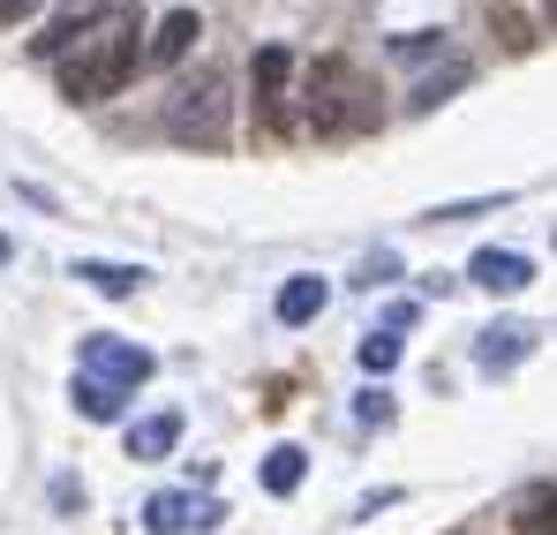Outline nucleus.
<instances>
[{"label": "nucleus", "instance_id": "1", "mask_svg": "<svg viewBox=\"0 0 557 535\" xmlns=\"http://www.w3.org/2000/svg\"><path fill=\"white\" fill-rule=\"evenodd\" d=\"M136 61H144V31H136V15H128V8H113L91 38H76V46L61 53V90H69L76 106L113 98V90L136 76Z\"/></svg>", "mask_w": 557, "mask_h": 535}, {"label": "nucleus", "instance_id": "2", "mask_svg": "<svg viewBox=\"0 0 557 535\" xmlns=\"http://www.w3.org/2000/svg\"><path fill=\"white\" fill-rule=\"evenodd\" d=\"M301 121L317 136H370L376 121H384V106H376V84L347 53H324L309 69V90H301Z\"/></svg>", "mask_w": 557, "mask_h": 535}, {"label": "nucleus", "instance_id": "3", "mask_svg": "<svg viewBox=\"0 0 557 535\" xmlns=\"http://www.w3.org/2000/svg\"><path fill=\"white\" fill-rule=\"evenodd\" d=\"M226 129H234V90L219 69H196L174 98H166V136L188 151H226Z\"/></svg>", "mask_w": 557, "mask_h": 535}, {"label": "nucleus", "instance_id": "4", "mask_svg": "<svg viewBox=\"0 0 557 535\" xmlns=\"http://www.w3.org/2000/svg\"><path fill=\"white\" fill-rule=\"evenodd\" d=\"M151 369H159V362L144 355V348H128V340H113V332H91V340H84V377L113 385V392H136Z\"/></svg>", "mask_w": 557, "mask_h": 535}, {"label": "nucleus", "instance_id": "5", "mask_svg": "<svg viewBox=\"0 0 557 535\" xmlns=\"http://www.w3.org/2000/svg\"><path fill=\"white\" fill-rule=\"evenodd\" d=\"M249 84H257V113H264V129L286 136L294 129V106H286V84H294V53L286 46H257V61H249Z\"/></svg>", "mask_w": 557, "mask_h": 535}, {"label": "nucleus", "instance_id": "6", "mask_svg": "<svg viewBox=\"0 0 557 535\" xmlns=\"http://www.w3.org/2000/svg\"><path fill=\"white\" fill-rule=\"evenodd\" d=\"M219 498H196V490H159L151 506H144V521H151V535H203V528H219Z\"/></svg>", "mask_w": 557, "mask_h": 535}, {"label": "nucleus", "instance_id": "7", "mask_svg": "<svg viewBox=\"0 0 557 535\" xmlns=\"http://www.w3.org/2000/svg\"><path fill=\"white\" fill-rule=\"evenodd\" d=\"M106 15H113L106 0H69V8H61V15H53V23H46V31L30 38V53H38V61H61V53H69L76 38H91Z\"/></svg>", "mask_w": 557, "mask_h": 535}, {"label": "nucleus", "instance_id": "8", "mask_svg": "<svg viewBox=\"0 0 557 535\" xmlns=\"http://www.w3.org/2000/svg\"><path fill=\"white\" fill-rule=\"evenodd\" d=\"M528 355H535V325H520V317H497V325H482V340H474V362H482L490 377L520 369Z\"/></svg>", "mask_w": 557, "mask_h": 535}, {"label": "nucleus", "instance_id": "9", "mask_svg": "<svg viewBox=\"0 0 557 535\" xmlns=\"http://www.w3.org/2000/svg\"><path fill=\"white\" fill-rule=\"evenodd\" d=\"M467 279H474V287H490V294H520V287H535V265H528L520 250H474Z\"/></svg>", "mask_w": 557, "mask_h": 535}, {"label": "nucleus", "instance_id": "10", "mask_svg": "<svg viewBox=\"0 0 557 535\" xmlns=\"http://www.w3.org/2000/svg\"><path fill=\"white\" fill-rule=\"evenodd\" d=\"M196 31H203V15H196V8H174V15L144 38V61H151V69H174L188 46H196Z\"/></svg>", "mask_w": 557, "mask_h": 535}, {"label": "nucleus", "instance_id": "11", "mask_svg": "<svg viewBox=\"0 0 557 535\" xmlns=\"http://www.w3.org/2000/svg\"><path fill=\"white\" fill-rule=\"evenodd\" d=\"M174 446H182V415H174V408H159V415L128 423V460H166Z\"/></svg>", "mask_w": 557, "mask_h": 535}, {"label": "nucleus", "instance_id": "12", "mask_svg": "<svg viewBox=\"0 0 557 535\" xmlns=\"http://www.w3.org/2000/svg\"><path fill=\"white\" fill-rule=\"evenodd\" d=\"M69 392H76V415H84V423H121V415H128V392H113V385H98V377H76Z\"/></svg>", "mask_w": 557, "mask_h": 535}, {"label": "nucleus", "instance_id": "13", "mask_svg": "<svg viewBox=\"0 0 557 535\" xmlns=\"http://www.w3.org/2000/svg\"><path fill=\"white\" fill-rule=\"evenodd\" d=\"M317 309H324V279L317 271H301V279L278 287V325H309Z\"/></svg>", "mask_w": 557, "mask_h": 535}, {"label": "nucleus", "instance_id": "14", "mask_svg": "<svg viewBox=\"0 0 557 535\" xmlns=\"http://www.w3.org/2000/svg\"><path fill=\"white\" fill-rule=\"evenodd\" d=\"M301 475H309V452H301V446H278L272 460H264V490H272V498H294Z\"/></svg>", "mask_w": 557, "mask_h": 535}, {"label": "nucleus", "instance_id": "15", "mask_svg": "<svg viewBox=\"0 0 557 535\" xmlns=\"http://www.w3.org/2000/svg\"><path fill=\"white\" fill-rule=\"evenodd\" d=\"M76 279H84V287H98V294H136V287H144V271L136 265H76Z\"/></svg>", "mask_w": 557, "mask_h": 535}, {"label": "nucleus", "instance_id": "16", "mask_svg": "<svg viewBox=\"0 0 557 535\" xmlns=\"http://www.w3.org/2000/svg\"><path fill=\"white\" fill-rule=\"evenodd\" d=\"M520 535H557V490H535L520 506Z\"/></svg>", "mask_w": 557, "mask_h": 535}, {"label": "nucleus", "instance_id": "17", "mask_svg": "<svg viewBox=\"0 0 557 535\" xmlns=\"http://www.w3.org/2000/svg\"><path fill=\"white\" fill-rule=\"evenodd\" d=\"M362 369H370V377L399 369V332H370V340H362Z\"/></svg>", "mask_w": 557, "mask_h": 535}, {"label": "nucleus", "instance_id": "18", "mask_svg": "<svg viewBox=\"0 0 557 535\" xmlns=\"http://www.w3.org/2000/svg\"><path fill=\"white\" fill-rule=\"evenodd\" d=\"M467 84V61H453V69H445V76H430V84L414 90V106H437V98H453V90Z\"/></svg>", "mask_w": 557, "mask_h": 535}, {"label": "nucleus", "instance_id": "19", "mask_svg": "<svg viewBox=\"0 0 557 535\" xmlns=\"http://www.w3.org/2000/svg\"><path fill=\"white\" fill-rule=\"evenodd\" d=\"M355 415H362L370 430H384V423H392V400H384V392H362V400H355Z\"/></svg>", "mask_w": 557, "mask_h": 535}, {"label": "nucleus", "instance_id": "20", "mask_svg": "<svg viewBox=\"0 0 557 535\" xmlns=\"http://www.w3.org/2000/svg\"><path fill=\"white\" fill-rule=\"evenodd\" d=\"M38 8H46V0H0V31H8V23H23V15H38Z\"/></svg>", "mask_w": 557, "mask_h": 535}, {"label": "nucleus", "instance_id": "21", "mask_svg": "<svg viewBox=\"0 0 557 535\" xmlns=\"http://www.w3.org/2000/svg\"><path fill=\"white\" fill-rule=\"evenodd\" d=\"M543 15H550V23H557V0H543Z\"/></svg>", "mask_w": 557, "mask_h": 535}]
</instances>
